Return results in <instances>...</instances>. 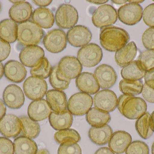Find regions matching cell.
<instances>
[{"label": "cell", "instance_id": "1", "mask_svg": "<svg viewBox=\"0 0 154 154\" xmlns=\"http://www.w3.org/2000/svg\"><path fill=\"white\" fill-rule=\"evenodd\" d=\"M130 37L126 31L114 26L104 27L100 31V41L101 46L108 51L114 52L124 48Z\"/></svg>", "mask_w": 154, "mask_h": 154}, {"label": "cell", "instance_id": "2", "mask_svg": "<svg viewBox=\"0 0 154 154\" xmlns=\"http://www.w3.org/2000/svg\"><path fill=\"white\" fill-rule=\"evenodd\" d=\"M44 35V31L42 28L31 21L18 25L17 39L23 45L27 46L38 45Z\"/></svg>", "mask_w": 154, "mask_h": 154}, {"label": "cell", "instance_id": "3", "mask_svg": "<svg viewBox=\"0 0 154 154\" xmlns=\"http://www.w3.org/2000/svg\"><path fill=\"white\" fill-rule=\"evenodd\" d=\"M103 57V52L99 46L91 43L81 48L77 58L82 65L87 68L95 67L100 63Z\"/></svg>", "mask_w": 154, "mask_h": 154}, {"label": "cell", "instance_id": "4", "mask_svg": "<svg viewBox=\"0 0 154 154\" xmlns=\"http://www.w3.org/2000/svg\"><path fill=\"white\" fill-rule=\"evenodd\" d=\"M93 104L92 97L88 94L79 92L74 94L68 102V111L75 116H83L87 114Z\"/></svg>", "mask_w": 154, "mask_h": 154}, {"label": "cell", "instance_id": "5", "mask_svg": "<svg viewBox=\"0 0 154 154\" xmlns=\"http://www.w3.org/2000/svg\"><path fill=\"white\" fill-rule=\"evenodd\" d=\"M117 13L109 5L105 4L98 7L93 12L92 21L97 28H103L114 24L117 20Z\"/></svg>", "mask_w": 154, "mask_h": 154}, {"label": "cell", "instance_id": "6", "mask_svg": "<svg viewBox=\"0 0 154 154\" xmlns=\"http://www.w3.org/2000/svg\"><path fill=\"white\" fill-rule=\"evenodd\" d=\"M78 19L79 15L76 9L69 4L61 5L55 14L56 23L61 29H71L76 24Z\"/></svg>", "mask_w": 154, "mask_h": 154}, {"label": "cell", "instance_id": "7", "mask_svg": "<svg viewBox=\"0 0 154 154\" xmlns=\"http://www.w3.org/2000/svg\"><path fill=\"white\" fill-rule=\"evenodd\" d=\"M43 43L49 52L58 53L64 50L67 44L66 33L60 29H54L44 36Z\"/></svg>", "mask_w": 154, "mask_h": 154}, {"label": "cell", "instance_id": "8", "mask_svg": "<svg viewBox=\"0 0 154 154\" xmlns=\"http://www.w3.org/2000/svg\"><path fill=\"white\" fill-rule=\"evenodd\" d=\"M23 89L28 98L36 100L44 97L48 90V85L43 79L31 76L24 81Z\"/></svg>", "mask_w": 154, "mask_h": 154}, {"label": "cell", "instance_id": "9", "mask_svg": "<svg viewBox=\"0 0 154 154\" xmlns=\"http://www.w3.org/2000/svg\"><path fill=\"white\" fill-rule=\"evenodd\" d=\"M117 15L123 23L128 25H135L143 17V8L138 4H126L118 10Z\"/></svg>", "mask_w": 154, "mask_h": 154}, {"label": "cell", "instance_id": "10", "mask_svg": "<svg viewBox=\"0 0 154 154\" xmlns=\"http://www.w3.org/2000/svg\"><path fill=\"white\" fill-rule=\"evenodd\" d=\"M147 110L145 101L140 97L133 96L125 102L122 108V114L129 119H137L144 115Z\"/></svg>", "mask_w": 154, "mask_h": 154}, {"label": "cell", "instance_id": "11", "mask_svg": "<svg viewBox=\"0 0 154 154\" xmlns=\"http://www.w3.org/2000/svg\"><path fill=\"white\" fill-rule=\"evenodd\" d=\"M93 103L96 108L109 113L116 108L118 99L113 91L109 90H103L95 94Z\"/></svg>", "mask_w": 154, "mask_h": 154}, {"label": "cell", "instance_id": "12", "mask_svg": "<svg viewBox=\"0 0 154 154\" xmlns=\"http://www.w3.org/2000/svg\"><path fill=\"white\" fill-rule=\"evenodd\" d=\"M92 38L91 32L83 25H78L70 29L67 33L69 43L75 47H83L90 42Z\"/></svg>", "mask_w": 154, "mask_h": 154}, {"label": "cell", "instance_id": "13", "mask_svg": "<svg viewBox=\"0 0 154 154\" xmlns=\"http://www.w3.org/2000/svg\"><path fill=\"white\" fill-rule=\"evenodd\" d=\"M60 74L66 78L71 80L77 78L82 71V65L77 58L66 56L60 60L58 65Z\"/></svg>", "mask_w": 154, "mask_h": 154}, {"label": "cell", "instance_id": "14", "mask_svg": "<svg viewBox=\"0 0 154 154\" xmlns=\"http://www.w3.org/2000/svg\"><path fill=\"white\" fill-rule=\"evenodd\" d=\"M94 76L100 87L103 89H107L113 86L117 79L115 70L106 64H102L98 67L94 71Z\"/></svg>", "mask_w": 154, "mask_h": 154}, {"label": "cell", "instance_id": "15", "mask_svg": "<svg viewBox=\"0 0 154 154\" xmlns=\"http://www.w3.org/2000/svg\"><path fill=\"white\" fill-rule=\"evenodd\" d=\"M3 99L5 105L12 109L20 108L25 101L21 89L14 84L9 85L5 88L3 94Z\"/></svg>", "mask_w": 154, "mask_h": 154}, {"label": "cell", "instance_id": "16", "mask_svg": "<svg viewBox=\"0 0 154 154\" xmlns=\"http://www.w3.org/2000/svg\"><path fill=\"white\" fill-rule=\"evenodd\" d=\"M22 129L21 121L14 115H6L0 120V133L5 137H16L20 134Z\"/></svg>", "mask_w": 154, "mask_h": 154}, {"label": "cell", "instance_id": "17", "mask_svg": "<svg viewBox=\"0 0 154 154\" xmlns=\"http://www.w3.org/2000/svg\"><path fill=\"white\" fill-rule=\"evenodd\" d=\"M45 56L43 49L37 45H31L23 48L20 53V60L23 64L29 68H33Z\"/></svg>", "mask_w": 154, "mask_h": 154}, {"label": "cell", "instance_id": "18", "mask_svg": "<svg viewBox=\"0 0 154 154\" xmlns=\"http://www.w3.org/2000/svg\"><path fill=\"white\" fill-rule=\"evenodd\" d=\"M51 113V108L47 100L38 99L32 102L29 105L28 114L33 121H41L48 118Z\"/></svg>", "mask_w": 154, "mask_h": 154}, {"label": "cell", "instance_id": "19", "mask_svg": "<svg viewBox=\"0 0 154 154\" xmlns=\"http://www.w3.org/2000/svg\"><path fill=\"white\" fill-rule=\"evenodd\" d=\"M47 101L51 110L57 114H62L67 111V99L65 92L56 90H51L46 94Z\"/></svg>", "mask_w": 154, "mask_h": 154}, {"label": "cell", "instance_id": "20", "mask_svg": "<svg viewBox=\"0 0 154 154\" xmlns=\"http://www.w3.org/2000/svg\"><path fill=\"white\" fill-rule=\"evenodd\" d=\"M132 140V137L128 133L125 131H117L111 136L108 142L109 147L114 153L122 154L125 152Z\"/></svg>", "mask_w": 154, "mask_h": 154}, {"label": "cell", "instance_id": "21", "mask_svg": "<svg viewBox=\"0 0 154 154\" xmlns=\"http://www.w3.org/2000/svg\"><path fill=\"white\" fill-rule=\"evenodd\" d=\"M76 85L79 90L88 95L96 94L100 90L95 76L90 72L81 73L76 78Z\"/></svg>", "mask_w": 154, "mask_h": 154}, {"label": "cell", "instance_id": "22", "mask_svg": "<svg viewBox=\"0 0 154 154\" xmlns=\"http://www.w3.org/2000/svg\"><path fill=\"white\" fill-rule=\"evenodd\" d=\"M5 76L12 82H22L27 75V71L22 64L17 61L11 60L5 63L4 66Z\"/></svg>", "mask_w": 154, "mask_h": 154}, {"label": "cell", "instance_id": "23", "mask_svg": "<svg viewBox=\"0 0 154 154\" xmlns=\"http://www.w3.org/2000/svg\"><path fill=\"white\" fill-rule=\"evenodd\" d=\"M32 8L31 5L25 1L15 4L9 11L10 18L17 23L25 22L31 17Z\"/></svg>", "mask_w": 154, "mask_h": 154}, {"label": "cell", "instance_id": "24", "mask_svg": "<svg viewBox=\"0 0 154 154\" xmlns=\"http://www.w3.org/2000/svg\"><path fill=\"white\" fill-rule=\"evenodd\" d=\"M32 20L34 23L44 29L51 28L55 22L52 11L45 7H39L35 9L32 15Z\"/></svg>", "mask_w": 154, "mask_h": 154}, {"label": "cell", "instance_id": "25", "mask_svg": "<svg viewBox=\"0 0 154 154\" xmlns=\"http://www.w3.org/2000/svg\"><path fill=\"white\" fill-rule=\"evenodd\" d=\"M137 48L134 42L127 44L115 54V60L120 67H124L134 59L137 54Z\"/></svg>", "mask_w": 154, "mask_h": 154}, {"label": "cell", "instance_id": "26", "mask_svg": "<svg viewBox=\"0 0 154 154\" xmlns=\"http://www.w3.org/2000/svg\"><path fill=\"white\" fill-rule=\"evenodd\" d=\"M112 134V128L108 125L97 128L91 127L88 132L89 137L91 142L99 146L106 144Z\"/></svg>", "mask_w": 154, "mask_h": 154}, {"label": "cell", "instance_id": "27", "mask_svg": "<svg viewBox=\"0 0 154 154\" xmlns=\"http://www.w3.org/2000/svg\"><path fill=\"white\" fill-rule=\"evenodd\" d=\"M86 118L91 126L97 128L108 124L111 119V117L108 112L100 110L96 108H92L86 114Z\"/></svg>", "mask_w": 154, "mask_h": 154}, {"label": "cell", "instance_id": "28", "mask_svg": "<svg viewBox=\"0 0 154 154\" xmlns=\"http://www.w3.org/2000/svg\"><path fill=\"white\" fill-rule=\"evenodd\" d=\"M49 121L51 126L56 130L68 129L72 125L73 118L72 114L67 110L62 114L51 112L49 117Z\"/></svg>", "mask_w": 154, "mask_h": 154}, {"label": "cell", "instance_id": "29", "mask_svg": "<svg viewBox=\"0 0 154 154\" xmlns=\"http://www.w3.org/2000/svg\"><path fill=\"white\" fill-rule=\"evenodd\" d=\"M18 25L12 20L5 19L0 22V38L8 43H13L17 39Z\"/></svg>", "mask_w": 154, "mask_h": 154}, {"label": "cell", "instance_id": "30", "mask_svg": "<svg viewBox=\"0 0 154 154\" xmlns=\"http://www.w3.org/2000/svg\"><path fill=\"white\" fill-rule=\"evenodd\" d=\"M14 146L16 154H36L38 151L36 143L25 137H16L14 142Z\"/></svg>", "mask_w": 154, "mask_h": 154}, {"label": "cell", "instance_id": "31", "mask_svg": "<svg viewBox=\"0 0 154 154\" xmlns=\"http://www.w3.org/2000/svg\"><path fill=\"white\" fill-rule=\"evenodd\" d=\"M146 71L142 68L138 61H134L123 68L121 75L127 80H140L145 75Z\"/></svg>", "mask_w": 154, "mask_h": 154}, {"label": "cell", "instance_id": "32", "mask_svg": "<svg viewBox=\"0 0 154 154\" xmlns=\"http://www.w3.org/2000/svg\"><path fill=\"white\" fill-rule=\"evenodd\" d=\"M22 124L21 136L25 137L30 139H35L40 133V127L38 123L26 116L20 117Z\"/></svg>", "mask_w": 154, "mask_h": 154}, {"label": "cell", "instance_id": "33", "mask_svg": "<svg viewBox=\"0 0 154 154\" xmlns=\"http://www.w3.org/2000/svg\"><path fill=\"white\" fill-rule=\"evenodd\" d=\"M151 115L146 112L136 122L135 127L138 134L144 139L149 138L153 134L150 124Z\"/></svg>", "mask_w": 154, "mask_h": 154}, {"label": "cell", "instance_id": "34", "mask_svg": "<svg viewBox=\"0 0 154 154\" xmlns=\"http://www.w3.org/2000/svg\"><path fill=\"white\" fill-rule=\"evenodd\" d=\"M143 84L140 80H130L123 79L119 82V88L120 91L124 94L137 96L141 94Z\"/></svg>", "mask_w": 154, "mask_h": 154}, {"label": "cell", "instance_id": "35", "mask_svg": "<svg viewBox=\"0 0 154 154\" xmlns=\"http://www.w3.org/2000/svg\"><path fill=\"white\" fill-rule=\"evenodd\" d=\"M49 81L52 87L55 90L62 91L68 88L70 80L63 77L60 72L57 65H56L52 68L49 77Z\"/></svg>", "mask_w": 154, "mask_h": 154}, {"label": "cell", "instance_id": "36", "mask_svg": "<svg viewBox=\"0 0 154 154\" xmlns=\"http://www.w3.org/2000/svg\"><path fill=\"white\" fill-rule=\"evenodd\" d=\"M52 68L47 58L44 57L41 59L38 64L35 67L32 68L30 73L32 76L46 79L50 76Z\"/></svg>", "mask_w": 154, "mask_h": 154}, {"label": "cell", "instance_id": "37", "mask_svg": "<svg viewBox=\"0 0 154 154\" xmlns=\"http://www.w3.org/2000/svg\"><path fill=\"white\" fill-rule=\"evenodd\" d=\"M54 138L58 143L60 144L68 141L78 143L81 140L79 133L74 129L69 128L58 131L55 133Z\"/></svg>", "mask_w": 154, "mask_h": 154}, {"label": "cell", "instance_id": "38", "mask_svg": "<svg viewBox=\"0 0 154 154\" xmlns=\"http://www.w3.org/2000/svg\"><path fill=\"white\" fill-rule=\"evenodd\" d=\"M138 61L146 71L154 69V50L143 52L139 55Z\"/></svg>", "mask_w": 154, "mask_h": 154}, {"label": "cell", "instance_id": "39", "mask_svg": "<svg viewBox=\"0 0 154 154\" xmlns=\"http://www.w3.org/2000/svg\"><path fill=\"white\" fill-rule=\"evenodd\" d=\"M125 154H149V147L142 141H134L126 150Z\"/></svg>", "mask_w": 154, "mask_h": 154}, {"label": "cell", "instance_id": "40", "mask_svg": "<svg viewBox=\"0 0 154 154\" xmlns=\"http://www.w3.org/2000/svg\"><path fill=\"white\" fill-rule=\"evenodd\" d=\"M58 154H82V150L77 143L68 141L60 144Z\"/></svg>", "mask_w": 154, "mask_h": 154}, {"label": "cell", "instance_id": "41", "mask_svg": "<svg viewBox=\"0 0 154 154\" xmlns=\"http://www.w3.org/2000/svg\"><path fill=\"white\" fill-rule=\"evenodd\" d=\"M142 41L145 48L150 50H154V28L146 30L142 36Z\"/></svg>", "mask_w": 154, "mask_h": 154}, {"label": "cell", "instance_id": "42", "mask_svg": "<svg viewBox=\"0 0 154 154\" xmlns=\"http://www.w3.org/2000/svg\"><path fill=\"white\" fill-rule=\"evenodd\" d=\"M143 20L145 23L152 28H154V3L146 6L143 12Z\"/></svg>", "mask_w": 154, "mask_h": 154}, {"label": "cell", "instance_id": "43", "mask_svg": "<svg viewBox=\"0 0 154 154\" xmlns=\"http://www.w3.org/2000/svg\"><path fill=\"white\" fill-rule=\"evenodd\" d=\"M0 154H14V146L6 137H0Z\"/></svg>", "mask_w": 154, "mask_h": 154}, {"label": "cell", "instance_id": "44", "mask_svg": "<svg viewBox=\"0 0 154 154\" xmlns=\"http://www.w3.org/2000/svg\"><path fill=\"white\" fill-rule=\"evenodd\" d=\"M11 49L9 43L0 39V61H4L8 58Z\"/></svg>", "mask_w": 154, "mask_h": 154}, {"label": "cell", "instance_id": "45", "mask_svg": "<svg viewBox=\"0 0 154 154\" xmlns=\"http://www.w3.org/2000/svg\"><path fill=\"white\" fill-rule=\"evenodd\" d=\"M142 94L144 99L147 102L154 103V90L149 87L145 83L143 85Z\"/></svg>", "mask_w": 154, "mask_h": 154}, {"label": "cell", "instance_id": "46", "mask_svg": "<svg viewBox=\"0 0 154 154\" xmlns=\"http://www.w3.org/2000/svg\"><path fill=\"white\" fill-rule=\"evenodd\" d=\"M144 78L145 84L154 90V69L146 71Z\"/></svg>", "mask_w": 154, "mask_h": 154}, {"label": "cell", "instance_id": "47", "mask_svg": "<svg viewBox=\"0 0 154 154\" xmlns=\"http://www.w3.org/2000/svg\"><path fill=\"white\" fill-rule=\"evenodd\" d=\"M132 96H131V95L124 94V95H121L119 98L118 99L117 107L119 110V112H120L121 114H122V108H123V105L125 104V102L128 99L131 97Z\"/></svg>", "mask_w": 154, "mask_h": 154}, {"label": "cell", "instance_id": "48", "mask_svg": "<svg viewBox=\"0 0 154 154\" xmlns=\"http://www.w3.org/2000/svg\"><path fill=\"white\" fill-rule=\"evenodd\" d=\"M95 154H115L113 152L107 147H103L97 150Z\"/></svg>", "mask_w": 154, "mask_h": 154}, {"label": "cell", "instance_id": "49", "mask_svg": "<svg viewBox=\"0 0 154 154\" xmlns=\"http://www.w3.org/2000/svg\"><path fill=\"white\" fill-rule=\"evenodd\" d=\"M6 113V107L2 100L0 99V120L5 116Z\"/></svg>", "mask_w": 154, "mask_h": 154}, {"label": "cell", "instance_id": "50", "mask_svg": "<svg viewBox=\"0 0 154 154\" xmlns=\"http://www.w3.org/2000/svg\"><path fill=\"white\" fill-rule=\"evenodd\" d=\"M33 2L38 6L44 7L49 5L52 2V1H33Z\"/></svg>", "mask_w": 154, "mask_h": 154}, {"label": "cell", "instance_id": "51", "mask_svg": "<svg viewBox=\"0 0 154 154\" xmlns=\"http://www.w3.org/2000/svg\"><path fill=\"white\" fill-rule=\"evenodd\" d=\"M150 124H151V128L153 132H154V111L152 113L150 118Z\"/></svg>", "mask_w": 154, "mask_h": 154}, {"label": "cell", "instance_id": "52", "mask_svg": "<svg viewBox=\"0 0 154 154\" xmlns=\"http://www.w3.org/2000/svg\"><path fill=\"white\" fill-rule=\"evenodd\" d=\"M88 2H89L90 3H92L100 5L105 3L108 2V1H88Z\"/></svg>", "mask_w": 154, "mask_h": 154}, {"label": "cell", "instance_id": "53", "mask_svg": "<svg viewBox=\"0 0 154 154\" xmlns=\"http://www.w3.org/2000/svg\"><path fill=\"white\" fill-rule=\"evenodd\" d=\"M36 154H50L49 152L47 149H40L38 150Z\"/></svg>", "mask_w": 154, "mask_h": 154}, {"label": "cell", "instance_id": "54", "mask_svg": "<svg viewBox=\"0 0 154 154\" xmlns=\"http://www.w3.org/2000/svg\"><path fill=\"white\" fill-rule=\"evenodd\" d=\"M4 73V67L2 63L0 62V79L2 78Z\"/></svg>", "mask_w": 154, "mask_h": 154}, {"label": "cell", "instance_id": "55", "mask_svg": "<svg viewBox=\"0 0 154 154\" xmlns=\"http://www.w3.org/2000/svg\"><path fill=\"white\" fill-rule=\"evenodd\" d=\"M114 3L116 4L121 5L125 3L127 1H112Z\"/></svg>", "mask_w": 154, "mask_h": 154}, {"label": "cell", "instance_id": "56", "mask_svg": "<svg viewBox=\"0 0 154 154\" xmlns=\"http://www.w3.org/2000/svg\"><path fill=\"white\" fill-rule=\"evenodd\" d=\"M128 2L132 3L138 4L143 2L144 1H128Z\"/></svg>", "mask_w": 154, "mask_h": 154}, {"label": "cell", "instance_id": "57", "mask_svg": "<svg viewBox=\"0 0 154 154\" xmlns=\"http://www.w3.org/2000/svg\"><path fill=\"white\" fill-rule=\"evenodd\" d=\"M23 1H10V2H11L14 3H19L21 2H23Z\"/></svg>", "mask_w": 154, "mask_h": 154}, {"label": "cell", "instance_id": "58", "mask_svg": "<svg viewBox=\"0 0 154 154\" xmlns=\"http://www.w3.org/2000/svg\"><path fill=\"white\" fill-rule=\"evenodd\" d=\"M152 154H154V142L152 145Z\"/></svg>", "mask_w": 154, "mask_h": 154}, {"label": "cell", "instance_id": "59", "mask_svg": "<svg viewBox=\"0 0 154 154\" xmlns=\"http://www.w3.org/2000/svg\"><path fill=\"white\" fill-rule=\"evenodd\" d=\"M1 3H0V10H1Z\"/></svg>", "mask_w": 154, "mask_h": 154}, {"label": "cell", "instance_id": "60", "mask_svg": "<svg viewBox=\"0 0 154 154\" xmlns=\"http://www.w3.org/2000/svg\"></svg>", "mask_w": 154, "mask_h": 154}]
</instances>
